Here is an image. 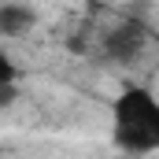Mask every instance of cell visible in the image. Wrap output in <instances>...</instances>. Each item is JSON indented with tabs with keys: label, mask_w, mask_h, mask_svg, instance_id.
Returning a JSON list of instances; mask_svg holds the SVG:
<instances>
[{
	"label": "cell",
	"mask_w": 159,
	"mask_h": 159,
	"mask_svg": "<svg viewBox=\"0 0 159 159\" xmlns=\"http://www.w3.org/2000/svg\"><path fill=\"white\" fill-rule=\"evenodd\" d=\"M111 137L129 156H152L159 148V100L148 85H126L115 96Z\"/></svg>",
	"instance_id": "1"
},
{
	"label": "cell",
	"mask_w": 159,
	"mask_h": 159,
	"mask_svg": "<svg viewBox=\"0 0 159 159\" xmlns=\"http://www.w3.org/2000/svg\"><path fill=\"white\" fill-rule=\"evenodd\" d=\"M141 44H144V30H141V22H126V26H119V30L107 37V52H111L115 59H129V56L141 52Z\"/></svg>",
	"instance_id": "2"
},
{
	"label": "cell",
	"mask_w": 159,
	"mask_h": 159,
	"mask_svg": "<svg viewBox=\"0 0 159 159\" xmlns=\"http://www.w3.org/2000/svg\"><path fill=\"white\" fill-rule=\"evenodd\" d=\"M34 26V11L19 7V4H4L0 7V37H19Z\"/></svg>",
	"instance_id": "3"
},
{
	"label": "cell",
	"mask_w": 159,
	"mask_h": 159,
	"mask_svg": "<svg viewBox=\"0 0 159 159\" xmlns=\"http://www.w3.org/2000/svg\"><path fill=\"white\" fill-rule=\"evenodd\" d=\"M15 78H19V67H15V59L0 48V104H11V100H15Z\"/></svg>",
	"instance_id": "4"
}]
</instances>
